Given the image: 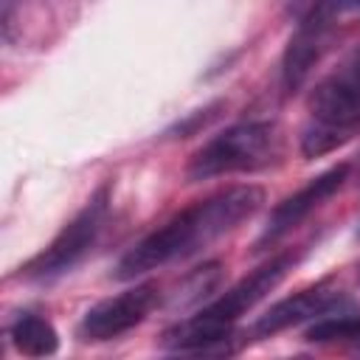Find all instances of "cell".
Masks as SVG:
<instances>
[{
	"mask_svg": "<svg viewBox=\"0 0 360 360\" xmlns=\"http://www.w3.org/2000/svg\"><path fill=\"white\" fill-rule=\"evenodd\" d=\"M8 338H11L14 349L28 357H48L59 349V335H56L53 323L45 321L42 315H31V312L20 315L11 323Z\"/></svg>",
	"mask_w": 360,
	"mask_h": 360,
	"instance_id": "9c48e42d",
	"label": "cell"
},
{
	"mask_svg": "<svg viewBox=\"0 0 360 360\" xmlns=\"http://www.w3.org/2000/svg\"><path fill=\"white\" fill-rule=\"evenodd\" d=\"M349 309V301L346 295L340 292L338 284L332 281H318L290 298H281L278 304H273L264 315H259V321L253 323V335L256 338H270V335H278L290 326H298V323H307V321H318L323 315H332V312H343Z\"/></svg>",
	"mask_w": 360,
	"mask_h": 360,
	"instance_id": "52a82bcc",
	"label": "cell"
},
{
	"mask_svg": "<svg viewBox=\"0 0 360 360\" xmlns=\"http://www.w3.org/2000/svg\"><path fill=\"white\" fill-rule=\"evenodd\" d=\"M349 177V166L340 163V166H332L326 172H321L318 177H312L307 186H301L295 194L284 197L267 217V225L256 242V248H267L273 242H278L281 236H287L292 228H298L315 208H321Z\"/></svg>",
	"mask_w": 360,
	"mask_h": 360,
	"instance_id": "ba28073f",
	"label": "cell"
},
{
	"mask_svg": "<svg viewBox=\"0 0 360 360\" xmlns=\"http://www.w3.org/2000/svg\"><path fill=\"white\" fill-rule=\"evenodd\" d=\"M287 3H290V11H295V14H301V17H304L315 0H287Z\"/></svg>",
	"mask_w": 360,
	"mask_h": 360,
	"instance_id": "8fae6325",
	"label": "cell"
},
{
	"mask_svg": "<svg viewBox=\"0 0 360 360\" xmlns=\"http://www.w3.org/2000/svg\"><path fill=\"white\" fill-rule=\"evenodd\" d=\"M281 155V132L273 121H242L202 143L188 160V180H211L219 174L256 172Z\"/></svg>",
	"mask_w": 360,
	"mask_h": 360,
	"instance_id": "277c9868",
	"label": "cell"
},
{
	"mask_svg": "<svg viewBox=\"0 0 360 360\" xmlns=\"http://www.w3.org/2000/svg\"><path fill=\"white\" fill-rule=\"evenodd\" d=\"M107 214H110V186H101L84 202V208L51 239V245L45 250H39L22 267L20 276L31 278V281H51V278L73 270L96 245V239L107 222Z\"/></svg>",
	"mask_w": 360,
	"mask_h": 360,
	"instance_id": "5b68a950",
	"label": "cell"
},
{
	"mask_svg": "<svg viewBox=\"0 0 360 360\" xmlns=\"http://www.w3.org/2000/svg\"><path fill=\"white\" fill-rule=\"evenodd\" d=\"M292 264H295V253H278V256L267 259L250 276L236 281L222 298L202 307L197 315L174 323L172 329H166L160 338V346L166 352H177V354L231 352L228 343L233 340L236 321L248 309H253L270 290H276L278 281L292 270Z\"/></svg>",
	"mask_w": 360,
	"mask_h": 360,
	"instance_id": "7a4b0ae2",
	"label": "cell"
},
{
	"mask_svg": "<svg viewBox=\"0 0 360 360\" xmlns=\"http://www.w3.org/2000/svg\"><path fill=\"white\" fill-rule=\"evenodd\" d=\"M264 202L259 186H228L202 200H194L177 211L158 231L132 245L115 267V278H138L158 267H166L177 259H188L233 231L239 222L250 219Z\"/></svg>",
	"mask_w": 360,
	"mask_h": 360,
	"instance_id": "6da1fadb",
	"label": "cell"
},
{
	"mask_svg": "<svg viewBox=\"0 0 360 360\" xmlns=\"http://www.w3.org/2000/svg\"><path fill=\"white\" fill-rule=\"evenodd\" d=\"M349 14H360V0H315L304 17H312L335 31L338 22Z\"/></svg>",
	"mask_w": 360,
	"mask_h": 360,
	"instance_id": "30bf717a",
	"label": "cell"
},
{
	"mask_svg": "<svg viewBox=\"0 0 360 360\" xmlns=\"http://www.w3.org/2000/svg\"><path fill=\"white\" fill-rule=\"evenodd\" d=\"M301 152L321 158L360 132V45L346 53L312 90Z\"/></svg>",
	"mask_w": 360,
	"mask_h": 360,
	"instance_id": "3957f363",
	"label": "cell"
},
{
	"mask_svg": "<svg viewBox=\"0 0 360 360\" xmlns=\"http://www.w3.org/2000/svg\"><path fill=\"white\" fill-rule=\"evenodd\" d=\"M158 295H160L158 284L143 281V284H135L118 295H110V298L93 304L76 326L79 340L104 343V340L121 338L124 332L135 329L138 323H143L149 318V312L158 307Z\"/></svg>",
	"mask_w": 360,
	"mask_h": 360,
	"instance_id": "8992f818",
	"label": "cell"
}]
</instances>
